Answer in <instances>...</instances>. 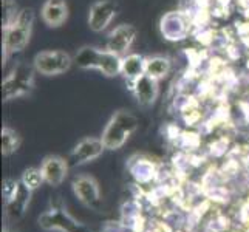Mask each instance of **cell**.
Segmentation results:
<instances>
[{
    "mask_svg": "<svg viewBox=\"0 0 249 232\" xmlns=\"http://www.w3.org/2000/svg\"><path fill=\"white\" fill-rule=\"evenodd\" d=\"M74 64L82 70L96 68L107 77H113L123 73V56L110 50H99L94 47H82L74 54Z\"/></svg>",
    "mask_w": 249,
    "mask_h": 232,
    "instance_id": "1",
    "label": "cell"
},
{
    "mask_svg": "<svg viewBox=\"0 0 249 232\" xmlns=\"http://www.w3.org/2000/svg\"><path fill=\"white\" fill-rule=\"evenodd\" d=\"M136 128H138V119H136V116L132 115L130 111L119 110L110 118L101 140L104 143L106 149L116 150L123 147L125 141L135 133Z\"/></svg>",
    "mask_w": 249,
    "mask_h": 232,
    "instance_id": "2",
    "label": "cell"
},
{
    "mask_svg": "<svg viewBox=\"0 0 249 232\" xmlns=\"http://www.w3.org/2000/svg\"><path fill=\"white\" fill-rule=\"evenodd\" d=\"M34 23V13L31 8L28 10H22L17 19L5 28L3 36V50L5 56H10L13 53H19L25 47L28 45L31 31Z\"/></svg>",
    "mask_w": 249,
    "mask_h": 232,
    "instance_id": "3",
    "label": "cell"
},
{
    "mask_svg": "<svg viewBox=\"0 0 249 232\" xmlns=\"http://www.w3.org/2000/svg\"><path fill=\"white\" fill-rule=\"evenodd\" d=\"M74 64V59L62 50L40 51L34 57V70L44 76L62 74Z\"/></svg>",
    "mask_w": 249,
    "mask_h": 232,
    "instance_id": "4",
    "label": "cell"
},
{
    "mask_svg": "<svg viewBox=\"0 0 249 232\" xmlns=\"http://www.w3.org/2000/svg\"><path fill=\"white\" fill-rule=\"evenodd\" d=\"M33 85V70L30 67L19 65L16 70L3 81V99L10 101L13 98L28 93Z\"/></svg>",
    "mask_w": 249,
    "mask_h": 232,
    "instance_id": "5",
    "label": "cell"
},
{
    "mask_svg": "<svg viewBox=\"0 0 249 232\" xmlns=\"http://www.w3.org/2000/svg\"><path fill=\"white\" fill-rule=\"evenodd\" d=\"M118 6L111 0H98L89 11V27L94 33L104 31L110 22L115 19Z\"/></svg>",
    "mask_w": 249,
    "mask_h": 232,
    "instance_id": "6",
    "label": "cell"
},
{
    "mask_svg": "<svg viewBox=\"0 0 249 232\" xmlns=\"http://www.w3.org/2000/svg\"><path fill=\"white\" fill-rule=\"evenodd\" d=\"M136 37V28L132 25H119L113 31L108 34V40H107V50L113 51V53L119 56H125L127 51L130 50L132 44L135 42Z\"/></svg>",
    "mask_w": 249,
    "mask_h": 232,
    "instance_id": "7",
    "label": "cell"
},
{
    "mask_svg": "<svg viewBox=\"0 0 249 232\" xmlns=\"http://www.w3.org/2000/svg\"><path fill=\"white\" fill-rule=\"evenodd\" d=\"M40 170L42 175H44L45 183H48L50 186H59L67 177L68 164L64 158L56 157V155H50L42 162Z\"/></svg>",
    "mask_w": 249,
    "mask_h": 232,
    "instance_id": "8",
    "label": "cell"
},
{
    "mask_svg": "<svg viewBox=\"0 0 249 232\" xmlns=\"http://www.w3.org/2000/svg\"><path fill=\"white\" fill-rule=\"evenodd\" d=\"M104 149H106V145L102 143V140L85 138L74 147L71 158L74 161V164H85V162L99 158Z\"/></svg>",
    "mask_w": 249,
    "mask_h": 232,
    "instance_id": "9",
    "label": "cell"
},
{
    "mask_svg": "<svg viewBox=\"0 0 249 232\" xmlns=\"http://www.w3.org/2000/svg\"><path fill=\"white\" fill-rule=\"evenodd\" d=\"M40 16L48 27L57 28L68 19V6L64 0H47L42 6Z\"/></svg>",
    "mask_w": 249,
    "mask_h": 232,
    "instance_id": "10",
    "label": "cell"
},
{
    "mask_svg": "<svg viewBox=\"0 0 249 232\" xmlns=\"http://www.w3.org/2000/svg\"><path fill=\"white\" fill-rule=\"evenodd\" d=\"M73 189L76 196L87 206H93L94 203L99 201V186L96 179L89 175H81L74 179Z\"/></svg>",
    "mask_w": 249,
    "mask_h": 232,
    "instance_id": "11",
    "label": "cell"
},
{
    "mask_svg": "<svg viewBox=\"0 0 249 232\" xmlns=\"http://www.w3.org/2000/svg\"><path fill=\"white\" fill-rule=\"evenodd\" d=\"M133 93L142 106H150L158 96V81L149 74H142L133 81Z\"/></svg>",
    "mask_w": 249,
    "mask_h": 232,
    "instance_id": "12",
    "label": "cell"
},
{
    "mask_svg": "<svg viewBox=\"0 0 249 232\" xmlns=\"http://www.w3.org/2000/svg\"><path fill=\"white\" fill-rule=\"evenodd\" d=\"M161 33L169 40L184 39L187 34V25L184 19L177 13H169L161 20Z\"/></svg>",
    "mask_w": 249,
    "mask_h": 232,
    "instance_id": "13",
    "label": "cell"
},
{
    "mask_svg": "<svg viewBox=\"0 0 249 232\" xmlns=\"http://www.w3.org/2000/svg\"><path fill=\"white\" fill-rule=\"evenodd\" d=\"M39 221L44 229H61L64 232H73V228H76V223L59 211L45 214L39 218Z\"/></svg>",
    "mask_w": 249,
    "mask_h": 232,
    "instance_id": "14",
    "label": "cell"
},
{
    "mask_svg": "<svg viewBox=\"0 0 249 232\" xmlns=\"http://www.w3.org/2000/svg\"><path fill=\"white\" fill-rule=\"evenodd\" d=\"M145 59L140 54H125L123 57V74L132 81L145 74Z\"/></svg>",
    "mask_w": 249,
    "mask_h": 232,
    "instance_id": "15",
    "label": "cell"
},
{
    "mask_svg": "<svg viewBox=\"0 0 249 232\" xmlns=\"http://www.w3.org/2000/svg\"><path fill=\"white\" fill-rule=\"evenodd\" d=\"M170 71V61L164 56H152L145 59V74L153 79H162Z\"/></svg>",
    "mask_w": 249,
    "mask_h": 232,
    "instance_id": "16",
    "label": "cell"
},
{
    "mask_svg": "<svg viewBox=\"0 0 249 232\" xmlns=\"http://www.w3.org/2000/svg\"><path fill=\"white\" fill-rule=\"evenodd\" d=\"M20 145V136L17 135L10 127H3L2 128V153L3 155H11L14 153Z\"/></svg>",
    "mask_w": 249,
    "mask_h": 232,
    "instance_id": "17",
    "label": "cell"
},
{
    "mask_svg": "<svg viewBox=\"0 0 249 232\" xmlns=\"http://www.w3.org/2000/svg\"><path fill=\"white\" fill-rule=\"evenodd\" d=\"M44 181H45V179H44V175H42V170L40 169H34V167L25 170L23 175H22V179H20V183L27 189H30L31 192L36 191V189Z\"/></svg>",
    "mask_w": 249,
    "mask_h": 232,
    "instance_id": "18",
    "label": "cell"
},
{
    "mask_svg": "<svg viewBox=\"0 0 249 232\" xmlns=\"http://www.w3.org/2000/svg\"><path fill=\"white\" fill-rule=\"evenodd\" d=\"M19 14L20 11L14 0H3V30L10 27Z\"/></svg>",
    "mask_w": 249,
    "mask_h": 232,
    "instance_id": "19",
    "label": "cell"
},
{
    "mask_svg": "<svg viewBox=\"0 0 249 232\" xmlns=\"http://www.w3.org/2000/svg\"><path fill=\"white\" fill-rule=\"evenodd\" d=\"M19 187H20V183L14 181V179H6V181L3 183V195L6 201H11L16 194L19 192Z\"/></svg>",
    "mask_w": 249,
    "mask_h": 232,
    "instance_id": "20",
    "label": "cell"
}]
</instances>
